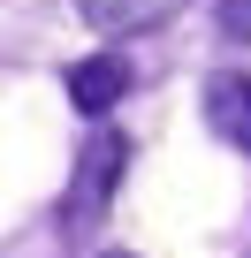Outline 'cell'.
Here are the masks:
<instances>
[{
    "label": "cell",
    "instance_id": "3",
    "mask_svg": "<svg viewBox=\"0 0 251 258\" xmlns=\"http://www.w3.org/2000/svg\"><path fill=\"white\" fill-rule=\"evenodd\" d=\"M61 84H69L76 114H114V99L130 91V61H122V53H91V61H76Z\"/></svg>",
    "mask_w": 251,
    "mask_h": 258
},
{
    "label": "cell",
    "instance_id": "1",
    "mask_svg": "<svg viewBox=\"0 0 251 258\" xmlns=\"http://www.w3.org/2000/svg\"><path fill=\"white\" fill-rule=\"evenodd\" d=\"M122 175H130V137H122L114 121H99L91 137L76 145V175H69V198H61V228L69 235H91L122 190Z\"/></svg>",
    "mask_w": 251,
    "mask_h": 258
},
{
    "label": "cell",
    "instance_id": "2",
    "mask_svg": "<svg viewBox=\"0 0 251 258\" xmlns=\"http://www.w3.org/2000/svg\"><path fill=\"white\" fill-rule=\"evenodd\" d=\"M206 129L228 152H251V76H236V69L206 76Z\"/></svg>",
    "mask_w": 251,
    "mask_h": 258
},
{
    "label": "cell",
    "instance_id": "6",
    "mask_svg": "<svg viewBox=\"0 0 251 258\" xmlns=\"http://www.w3.org/2000/svg\"><path fill=\"white\" fill-rule=\"evenodd\" d=\"M107 258H130V250H107Z\"/></svg>",
    "mask_w": 251,
    "mask_h": 258
},
{
    "label": "cell",
    "instance_id": "5",
    "mask_svg": "<svg viewBox=\"0 0 251 258\" xmlns=\"http://www.w3.org/2000/svg\"><path fill=\"white\" fill-rule=\"evenodd\" d=\"M221 38H251V0H221Z\"/></svg>",
    "mask_w": 251,
    "mask_h": 258
},
{
    "label": "cell",
    "instance_id": "4",
    "mask_svg": "<svg viewBox=\"0 0 251 258\" xmlns=\"http://www.w3.org/2000/svg\"><path fill=\"white\" fill-rule=\"evenodd\" d=\"M183 0H76V16L99 31V38H130V31H160Z\"/></svg>",
    "mask_w": 251,
    "mask_h": 258
}]
</instances>
